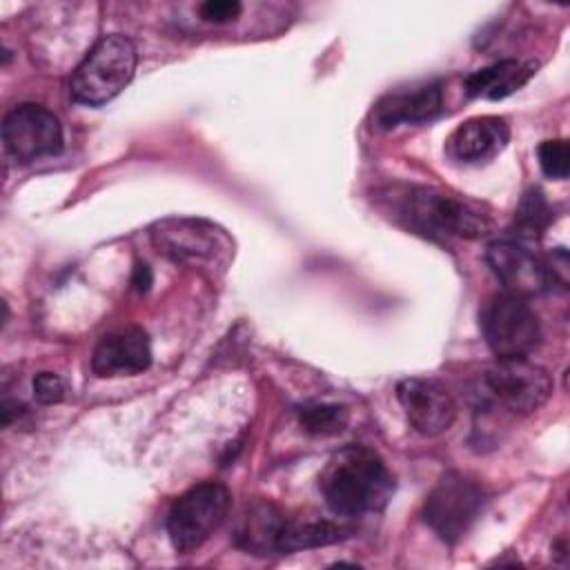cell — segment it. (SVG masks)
<instances>
[{
  "instance_id": "obj_1",
  "label": "cell",
  "mask_w": 570,
  "mask_h": 570,
  "mask_svg": "<svg viewBox=\"0 0 570 570\" xmlns=\"http://www.w3.org/2000/svg\"><path fill=\"white\" fill-rule=\"evenodd\" d=\"M318 488L334 514L365 517L387 505L394 492V476L374 450L345 445L325 463Z\"/></svg>"
},
{
  "instance_id": "obj_2",
  "label": "cell",
  "mask_w": 570,
  "mask_h": 570,
  "mask_svg": "<svg viewBox=\"0 0 570 570\" xmlns=\"http://www.w3.org/2000/svg\"><path fill=\"white\" fill-rule=\"evenodd\" d=\"M343 528L321 519H292L269 501H252L234 525V543L252 554H289L343 539Z\"/></svg>"
},
{
  "instance_id": "obj_3",
  "label": "cell",
  "mask_w": 570,
  "mask_h": 570,
  "mask_svg": "<svg viewBox=\"0 0 570 570\" xmlns=\"http://www.w3.org/2000/svg\"><path fill=\"white\" fill-rule=\"evenodd\" d=\"M394 209L410 232L432 240L479 238L490 229L488 216L472 203L430 187H405Z\"/></svg>"
},
{
  "instance_id": "obj_4",
  "label": "cell",
  "mask_w": 570,
  "mask_h": 570,
  "mask_svg": "<svg viewBox=\"0 0 570 570\" xmlns=\"http://www.w3.org/2000/svg\"><path fill=\"white\" fill-rule=\"evenodd\" d=\"M136 47L120 33L102 36L73 69L69 96L78 105L100 107L116 98L134 78Z\"/></svg>"
},
{
  "instance_id": "obj_5",
  "label": "cell",
  "mask_w": 570,
  "mask_h": 570,
  "mask_svg": "<svg viewBox=\"0 0 570 570\" xmlns=\"http://www.w3.org/2000/svg\"><path fill=\"white\" fill-rule=\"evenodd\" d=\"M151 243L167 258L198 269H225L234 243L218 225L203 218H165L151 227Z\"/></svg>"
},
{
  "instance_id": "obj_6",
  "label": "cell",
  "mask_w": 570,
  "mask_h": 570,
  "mask_svg": "<svg viewBox=\"0 0 570 570\" xmlns=\"http://www.w3.org/2000/svg\"><path fill=\"white\" fill-rule=\"evenodd\" d=\"M232 497L225 485L207 481L183 492L167 512L171 546L187 554L200 548L227 519Z\"/></svg>"
},
{
  "instance_id": "obj_7",
  "label": "cell",
  "mask_w": 570,
  "mask_h": 570,
  "mask_svg": "<svg viewBox=\"0 0 570 570\" xmlns=\"http://www.w3.org/2000/svg\"><path fill=\"white\" fill-rule=\"evenodd\" d=\"M488 347L499 358H525L541 341V325L523 296L501 292L490 296L479 314Z\"/></svg>"
},
{
  "instance_id": "obj_8",
  "label": "cell",
  "mask_w": 570,
  "mask_h": 570,
  "mask_svg": "<svg viewBox=\"0 0 570 570\" xmlns=\"http://www.w3.org/2000/svg\"><path fill=\"white\" fill-rule=\"evenodd\" d=\"M479 394L494 407L530 414L548 401L552 381L543 367L525 358H499L481 374Z\"/></svg>"
},
{
  "instance_id": "obj_9",
  "label": "cell",
  "mask_w": 570,
  "mask_h": 570,
  "mask_svg": "<svg viewBox=\"0 0 570 570\" xmlns=\"http://www.w3.org/2000/svg\"><path fill=\"white\" fill-rule=\"evenodd\" d=\"M485 505V490L461 472H448L430 490L423 519L445 543H456L476 521Z\"/></svg>"
},
{
  "instance_id": "obj_10",
  "label": "cell",
  "mask_w": 570,
  "mask_h": 570,
  "mask_svg": "<svg viewBox=\"0 0 570 570\" xmlns=\"http://www.w3.org/2000/svg\"><path fill=\"white\" fill-rule=\"evenodd\" d=\"M2 142L16 160L31 163L60 154L62 127L49 109L33 102H22L4 116Z\"/></svg>"
},
{
  "instance_id": "obj_11",
  "label": "cell",
  "mask_w": 570,
  "mask_h": 570,
  "mask_svg": "<svg viewBox=\"0 0 570 570\" xmlns=\"http://www.w3.org/2000/svg\"><path fill=\"white\" fill-rule=\"evenodd\" d=\"M485 261L510 294L528 298L554 287L546 256H537L517 240L503 238L490 243Z\"/></svg>"
},
{
  "instance_id": "obj_12",
  "label": "cell",
  "mask_w": 570,
  "mask_h": 570,
  "mask_svg": "<svg viewBox=\"0 0 570 570\" xmlns=\"http://www.w3.org/2000/svg\"><path fill=\"white\" fill-rule=\"evenodd\" d=\"M396 399L410 421V425L423 436H436L445 432L454 416L456 405L448 387L434 379H405L396 385Z\"/></svg>"
},
{
  "instance_id": "obj_13",
  "label": "cell",
  "mask_w": 570,
  "mask_h": 570,
  "mask_svg": "<svg viewBox=\"0 0 570 570\" xmlns=\"http://www.w3.org/2000/svg\"><path fill=\"white\" fill-rule=\"evenodd\" d=\"M441 80H425L387 91L372 111L379 129H394L399 125H423L443 114Z\"/></svg>"
},
{
  "instance_id": "obj_14",
  "label": "cell",
  "mask_w": 570,
  "mask_h": 570,
  "mask_svg": "<svg viewBox=\"0 0 570 570\" xmlns=\"http://www.w3.org/2000/svg\"><path fill=\"white\" fill-rule=\"evenodd\" d=\"M151 345L140 327H125L105 334L91 354V370L96 376H134L149 367Z\"/></svg>"
},
{
  "instance_id": "obj_15",
  "label": "cell",
  "mask_w": 570,
  "mask_h": 570,
  "mask_svg": "<svg viewBox=\"0 0 570 570\" xmlns=\"http://www.w3.org/2000/svg\"><path fill=\"white\" fill-rule=\"evenodd\" d=\"M510 140V127L499 116H476L461 122L448 138L445 147L454 160L485 163L492 160Z\"/></svg>"
},
{
  "instance_id": "obj_16",
  "label": "cell",
  "mask_w": 570,
  "mask_h": 570,
  "mask_svg": "<svg viewBox=\"0 0 570 570\" xmlns=\"http://www.w3.org/2000/svg\"><path fill=\"white\" fill-rule=\"evenodd\" d=\"M537 73V62L503 58L488 67L472 71L465 78V94L470 98L501 100L521 89Z\"/></svg>"
},
{
  "instance_id": "obj_17",
  "label": "cell",
  "mask_w": 570,
  "mask_h": 570,
  "mask_svg": "<svg viewBox=\"0 0 570 570\" xmlns=\"http://www.w3.org/2000/svg\"><path fill=\"white\" fill-rule=\"evenodd\" d=\"M298 421L312 436H332L347 425V412L336 403H309L298 410Z\"/></svg>"
},
{
  "instance_id": "obj_18",
  "label": "cell",
  "mask_w": 570,
  "mask_h": 570,
  "mask_svg": "<svg viewBox=\"0 0 570 570\" xmlns=\"http://www.w3.org/2000/svg\"><path fill=\"white\" fill-rule=\"evenodd\" d=\"M552 220V212L548 200L539 189L528 191L514 214V227L521 238H539L548 223Z\"/></svg>"
},
{
  "instance_id": "obj_19",
  "label": "cell",
  "mask_w": 570,
  "mask_h": 570,
  "mask_svg": "<svg viewBox=\"0 0 570 570\" xmlns=\"http://www.w3.org/2000/svg\"><path fill=\"white\" fill-rule=\"evenodd\" d=\"M539 167L548 178L563 180L570 169V149L566 140H543L539 145Z\"/></svg>"
},
{
  "instance_id": "obj_20",
  "label": "cell",
  "mask_w": 570,
  "mask_h": 570,
  "mask_svg": "<svg viewBox=\"0 0 570 570\" xmlns=\"http://www.w3.org/2000/svg\"><path fill=\"white\" fill-rule=\"evenodd\" d=\"M243 9L245 7L238 0H205V2L196 4L194 13L205 24L223 27V24H229L236 18H240Z\"/></svg>"
},
{
  "instance_id": "obj_21",
  "label": "cell",
  "mask_w": 570,
  "mask_h": 570,
  "mask_svg": "<svg viewBox=\"0 0 570 570\" xmlns=\"http://www.w3.org/2000/svg\"><path fill=\"white\" fill-rule=\"evenodd\" d=\"M65 381L53 372H40L33 376V396L42 405L60 403L65 399Z\"/></svg>"
},
{
  "instance_id": "obj_22",
  "label": "cell",
  "mask_w": 570,
  "mask_h": 570,
  "mask_svg": "<svg viewBox=\"0 0 570 570\" xmlns=\"http://www.w3.org/2000/svg\"><path fill=\"white\" fill-rule=\"evenodd\" d=\"M154 276H151V269L145 265V263H138L134 267V274H131V285L136 292H147L149 285H151Z\"/></svg>"
}]
</instances>
